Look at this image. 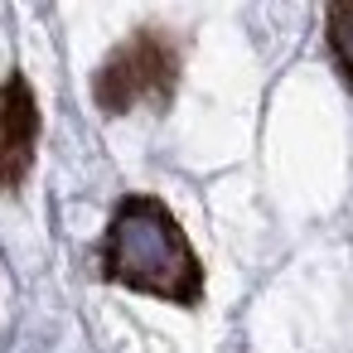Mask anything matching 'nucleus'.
Here are the masks:
<instances>
[{"label":"nucleus","mask_w":353,"mask_h":353,"mask_svg":"<svg viewBox=\"0 0 353 353\" xmlns=\"http://www.w3.org/2000/svg\"><path fill=\"white\" fill-rule=\"evenodd\" d=\"M102 271L131 290L165 295L174 305H194L203 295V271L189 252V237L179 232L174 213L150 194H131L117 208L102 247Z\"/></svg>","instance_id":"obj_1"},{"label":"nucleus","mask_w":353,"mask_h":353,"mask_svg":"<svg viewBox=\"0 0 353 353\" xmlns=\"http://www.w3.org/2000/svg\"><path fill=\"white\" fill-rule=\"evenodd\" d=\"M179 78V49L165 30H136L126 44L107 54V63L92 78V97L107 117H126L141 102H170Z\"/></svg>","instance_id":"obj_2"},{"label":"nucleus","mask_w":353,"mask_h":353,"mask_svg":"<svg viewBox=\"0 0 353 353\" xmlns=\"http://www.w3.org/2000/svg\"><path fill=\"white\" fill-rule=\"evenodd\" d=\"M34 136H39V107L34 92L20 73H10L6 92H0V184H20L34 155Z\"/></svg>","instance_id":"obj_3"},{"label":"nucleus","mask_w":353,"mask_h":353,"mask_svg":"<svg viewBox=\"0 0 353 353\" xmlns=\"http://www.w3.org/2000/svg\"><path fill=\"white\" fill-rule=\"evenodd\" d=\"M329 44H334V59L353 88V6H334L329 10Z\"/></svg>","instance_id":"obj_4"}]
</instances>
